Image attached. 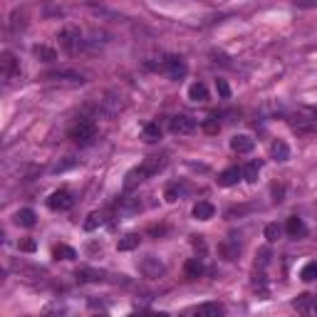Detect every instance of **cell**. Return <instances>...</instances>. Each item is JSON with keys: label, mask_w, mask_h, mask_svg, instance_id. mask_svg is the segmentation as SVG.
Instances as JSON below:
<instances>
[{"label": "cell", "mask_w": 317, "mask_h": 317, "mask_svg": "<svg viewBox=\"0 0 317 317\" xmlns=\"http://www.w3.org/2000/svg\"><path fill=\"white\" fill-rule=\"evenodd\" d=\"M310 315L317 317V295H312V310H310Z\"/></svg>", "instance_id": "obj_39"}, {"label": "cell", "mask_w": 317, "mask_h": 317, "mask_svg": "<svg viewBox=\"0 0 317 317\" xmlns=\"http://www.w3.org/2000/svg\"><path fill=\"white\" fill-rule=\"evenodd\" d=\"M99 226H102V213H89L84 221V231H95Z\"/></svg>", "instance_id": "obj_32"}, {"label": "cell", "mask_w": 317, "mask_h": 317, "mask_svg": "<svg viewBox=\"0 0 317 317\" xmlns=\"http://www.w3.org/2000/svg\"><path fill=\"white\" fill-rule=\"evenodd\" d=\"M273 193H275V203L283 201V198H280V196H283V189H280V186H273Z\"/></svg>", "instance_id": "obj_38"}, {"label": "cell", "mask_w": 317, "mask_h": 317, "mask_svg": "<svg viewBox=\"0 0 317 317\" xmlns=\"http://www.w3.org/2000/svg\"><path fill=\"white\" fill-rule=\"evenodd\" d=\"M32 52H35V57H38L40 62H55V60H57L55 50H52V47H45V45H35V47H32Z\"/></svg>", "instance_id": "obj_23"}, {"label": "cell", "mask_w": 317, "mask_h": 317, "mask_svg": "<svg viewBox=\"0 0 317 317\" xmlns=\"http://www.w3.org/2000/svg\"><path fill=\"white\" fill-rule=\"evenodd\" d=\"M139 273H141L144 277H161L166 273V268H164V263L159 260V258L146 255V258L139 260Z\"/></svg>", "instance_id": "obj_3"}, {"label": "cell", "mask_w": 317, "mask_h": 317, "mask_svg": "<svg viewBox=\"0 0 317 317\" xmlns=\"http://www.w3.org/2000/svg\"><path fill=\"white\" fill-rule=\"evenodd\" d=\"M141 139L149 141V144L159 141V139H161V126L156 124V122H149V124L144 126V132H141Z\"/></svg>", "instance_id": "obj_21"}, {"label": "cell", "mask_w": 317, "mask_h": 317, "mask_svg": "<svg viewBox=\"0 0 317 317\" xmlns=\"http://www.w3.org/2000/svg\"><path fill=\"white\" fill-rule=\"evenodd\" d=\"M213 213H216V208H213V203H208V201H198L193 206V218L196 221H208V218H213Z\"/></svg>", "instance_id": "obj_14"}, {"label": "cell", "mask_w": 317, "mask_h": 317, "mask_svg": "<svg viewBox=\"0 0 317 317\" xmlns=\"http://www.w3.org/2000/svg\"><path fill=\"white\" fill-rule=\"evenodd\" d=\"M183 273H186V277H191V280L203 275V263H201V258H189L186 265H183Z\"/></svg>", "instance_id": "obj_18"}, {"label": "cell", "mask_w": 317, "mask_h": 317, "mask_svg": "<svg viewBox=\"0 0 317 317\" xmlns=\"http://www.w3.org/2000/svg\"><path fill=\"white\" fill-rule=\"evenodd\" d=\"M268 263H270V248H260L258 250V255H255V265L265 268Z\"/></svg>", "instance_id": "obj_34"}, {"label": "cell", "mask_w": 317, "mask_h": 317, "mask_svg": "<svg viewBox=\"0 0 317 317\" xmlns=\"http://www.w3.org/2000/svg\"><path fill=\"white\" fill-rule=\"evenodd\" d=\"M253 146H255V141H253L248 134H235V137L231 139V149H233L235 154H248V152H253Z\"/></svg>", "instance_id": "obj_8"}, {"label": "cell", "mask_w": 317, "mask_h": 317, "mask_svg": "<svg viewBox=\"0 0 317 317\" xmlns=\"http://www.w3.org/2000/svg\"><path fill=\"white\" fill-rule=\"evenodd\" d=\"M300 280H305V283H312V280H317V263H307L303 270H300Z\"/></svg>", "instance_id": "obj_29"}, {"label": "cell", "mask_w": 317, "mask_h": 317, "mask_svg": "<svg viewBox=\"0 0 317 317\" xmlns=\"http://www.w3.org/2000/svg\"><path fill=\"white\" fill-rule=\"evenodd\" d=\"M52 255H55L57 260H74V258H77V253H74V248H69V246H65V243H60V246H55V250H52Z\"/></svg>", "instance_id": "obj_26"}, {"label": "cell", "mask_w": 317, "mask_h": 317, "mask_svg": "<svg viewBox=\"0 0 317 317\" xmlns=\"http://www.w3.org/2000/svg\"><path fill=\"white\" fill-rule=\"evenodd\" d=\"M92 317H109V315H107V312H95Z\"/></svg>", "instance_id": "obj_41"}, {"label": "cell", "mask_w": 317, "mask_h": 317, "mask_svg": "<svg viewBox=\"0 0 317 317\" xmlns=\"http://www.w3.org/2000/svg\"><path fill=\"white\" fill-rule=\"evenodd\" d=\"M139 240H141V238H139L137 233H126L124 238H119V243H117V250H119V253H129V250H134L139 246Z\"/></svg>", "instance_id": "obj_20"}, {"label": "cell", "mask_w": 317, "mask_h": 317, "mask_svg": "<svg viewBox=\"0 0 317 317\" xmlns=\"http://www.w3.org/2000/svg\"><path fill=\"white\" fill-rule=\"evenodd\" d=\"M238 253H240V246H238L235 240H231V238H226V240H221V243H218V255H221V258H226V260H235V258H238Z\"/></svg>", "instance_id": "obj_12"}, {"label": "cell", "mask_w": 317, "mask_h": 317, "mask_svg": "<svg viewBox=\"0 0 317 317\" xmlns=\"http://www.w3.org/2000/svg\"><path fill=\"white\" fill-rule=\"evenodd\" d=\"M280 233H283V228H280L277 223H268V226H265V238H268V243H275L277 238H280Z\"/></svg>", "instance_id": "obj_30"}, {"label": "cell", "mask_w": 317, "mask_h": 317, "mask_svg": "<svg viewBox=\"0 0 317 317\" xmlns=\"http://www.w3.org/2000/svg\"><path fill=\"white\" fill-rule=\"evenodd\" d=\"M15 72H17V60H15L13 52H3L0 55V74L5 77V80H10Z\"/></svg>", "instance_id": "obj_7"}, {"label": "cell", "mask_w": 317, "mask_h": 317, "mask_svg": "<svg viewBox=\"0 0 317 317\" xmlns=\"http://www.w3.org/2000/svg\"><path fill=\"white\" fill-rule=\"evenodd\" d=\"M95 139H97L95 122H87V119H82V122H77V124H74V129H72V141H74V144H80V146H89Z\"/></svg>", "instance_id": "obj_2"}, {"label": "cell", "mask_w": 317, "mask_h": 317, "mask_svg": "<svg viewBox=\"0 0 317 317\" xmlns=\"http://www.w3.org/2000/svg\"><path fill=\"white\" fill-rule=\"evenodd\" d=\"M216 89H218V95H221L223 99H228V97H231V87H228V82H226V80H216Z\"/></svg>", "instance_id": "obj_35"}, {"label": "cell", "mask_w": 317, "mask_h": 317, "mask_svg": "<svg viewBox=\"0 0 317 317\" xmlns=\"http://www.w3.org/2000/svg\"><path fill=\"white\" fill-rule=\"evenodd\" d=\"M290 124H292V129H295L297 134H312V132H317V119L295 117V119H290Z\"/></svg>", "instance_id": "obj_10"}, {"label": "cell", "mask_w": 317, "mask_h": 317, "mask_svg": "<svg viewBox=\"0 0 317 317\" xmlns=\"http://www.w3.org/2000/svg\"><path fill=\"white\" fill-rule=\"evenodd\" d=\"M285 231H288L290 238H305L307 235V226H305L303 218H297V216H292V218H288V226H285Z\"/></svg>", "instance_id": "obj_11"}, {"label": "cell", "mask_w": 317, "mask_h": 317, "mask_svg": "<svg viewBox=\"0 0 317 317\" xmlns=\"http://www.w3.org/2000/svg\"><path fill=\"white\" fill-rule=\"evenodd\" d=\"M144 317H169L166 312H144Z\"/></svg>", "instance_id": "obj_40"}, {"label": "cell", "mask_w": 317, "mask_h": 317, "mask_svg": "<svg viewBox=\"0 0 317 317\" xmlns=\"http://www.w3.org/2000/svg\"><path fill=\"white\" fill-rule=\"evenodd\" d=\"M176 198H179V189H176V186H169V189H166V201L174 203Z\"/></svg>", "instance_id": "obj_37"}, {"label": "cell", "mask_w": 317, "mask_h": 317, "mask_svg": "<svg viewBox=\"0 0 317 317\" xmlns=\"http://www.w3.org/2000/svg\"><path fill=\"white\" fill-rule=\"evenodd\" d=\"M166 166V159L164 156H149L144 164H141V171H144V176L149 179V176H156L161 169Z\"/></svg>", "instance_id": "obj_9"}, {"label": "cell", "mask_w": 317, "mask_h": 317, "mask_svg": "<svg viewBox=\"0 0 317 317\" xmlns=\"http://www.w3.org/2000/svg\"><path fill=\"white\" fill-rule=\"evenodd\" d=\"M238 179H243V171L231 166V169H226L223 174H218V186H233V183H238Z\"/></svg>", "instance_id": "obj_16"}, {"label": "cell", "mask_w": 317, "mask_h": 317, "mask_svg": "<svg viewBox=\"0 0 317 317\" xmlns=\"http://www.w3.org/2000/svg\"><path fill=\"white\" fill-rule=\"evenodd\" d=\"M295 310H300V312H307L310 315V310H312V295H307V292H303V295H297V300H295Z\"/></svg>", "instance_id": "obj_27"}, {"label": "cell", "mask_w": 317, "mask_h": 317, "mask_svg": "<svg viewBox=\"0 0 317 317\" xmlns=\"http://www.w3.org/2000/svg\"><path fill=\"white\" fill-rule=\"evenodd\" d=\"M47 206L52 208V211H69V208L74 206V198H72L69 191H55L47 198Z\"/></svg>", "instance_id": "obj_5"}, {"label": "cell", "mask_w": 317, "mask_h": 317, "mask_svg": "<svg viewBox=\"0 0 317 317\" xmlns=\"http://www.w3.org/2000/svg\"><path fill=\"white\" fill-rule=\"evenodd\" d=\"M77 280H82V283H99V280H104V273L92 270V268H80L77 270Z\"/></svg>", "instance_id": "obj_22"}, {"label": "cell", "mask_w": 317, "mask_h": 317, "mask_svg": "<svg viewBox=\"0 0 317 317\" xmlns=\"http://www.w3.org/2000/svg\"><path fill=\"white\" fill-rule=\"evenodd\" d=\"M57 40H60V45L67 52H74V50L82 47V30L77 28V25H67V28H62L57 32Z\"/></svg>", "instance_id": "obj_1"}, {"label": "cell", "mask_w": 317, "mask_h": 317, "mask_svg": "<svg viewBox=\"0 0 317 317\" xmlns=\"http://www.w3.org/2000/svg\"><path fill=\"white\" fill-rule=\"evenodd\" d=\"M189 99L191 102H208V89L203 82H193L189 87Z\"/></svg>", "instance_id": "obj_19"}, {"label": "cell", "mask_w": 317, "mask_h": 317, "mask_svg": "<svg viewBox=\"0 0 317 317\" xmlns=\"http://www.w3.org/2000/svg\"><path fill=\"white\" fill-rule=\"evenodd\" d=\"M35 248H38V243H35L32 238H25V240H20V250H23V253H32Z\"/></svg>", "instance_id": "obj_36"}, {"label": "cell", "mask_w": 317, "mask_h": 317, "mask_svg": "<svg viewBox=\"0 0 317 317\" xmlns=\"http://www.w3.org/2000/svg\"><path fill=\"white\" fill-rule=\"evenodd\" d=\"M159 69H161L164 74H169L171 80H181V77L186 74V62H183L181 57H166L164 62L159 65Z\"/></svg>", "instance_id": "obj_4"}, {"label": "cell", "mask_w": 317, "mask_h": 317, "mask_svg": "<svg viewBox=\"0 0 317 317\" xmlns=\"http://www.w3.org/2000/svg\"><path fill=\"white\" fill-rule=\"evenodd\" d=\"M45 80H69V82H84L82 74H77V72H67V69H62V72H50V74H45Z\"/></svg>", "instance_id": "obj_25"}, {"label": "cell", "mask_w": 317, "mask_h": 317, "mask_svg": "<svg viewBox=\"0 0 317 317\" xmlns=\"http://www.w3.org/2000/svg\"><path fill=\"white\" fill-rule=\"evenodd\" d=\"M171 132L174 134H193L196 132V119H191V117H183V114H179V117H174L171 119Z\"/></svg>", "instance_id": "obj_6"}, {"label": "cell", "mask_w": 317, "mask_h": 317, "mask_svg": "<svg viewBox=\"0 0 317 317\" xmlns=\"http://www.w3.org/2000/svg\"><path fill=\"white\" fill-rule=\"evenodd\" d=\"M15 223L23 226V228H32V226L38 223V216H35L32 208H20V211L15 213Z\"/></svg>", "instance_id": "obj_15"}, {"label": "cell", "mask_w": 317, "mask_h": 317, "mask_svg": "<svg viewBox=\"0 0 317 317\" xmlns=\"http://www.w3.org/2000/svg\"><path fill=\"white\" fill-rule=\"evenodd\" d=\"M203 129H206L208 134H218V129H221V122H218V117L213 114V117H208L206 122H203Z\"/></svg>", "instance_id": "obj_33"}, {"label": "cell", "mask_w": 317, "mask_h": 317, "mask_svg": "<svg viewBox=\"0 0 317 317\" xmlns=\"http://www.w3.org/2000/svg\"><path fill=\"white\" fill-rule=\"evenodd\" d=\"M223 315V307L218 303H203L196 307L193 317H221Z\"/></svg>", "instance_id": "obj_13"}, {"label": "cell", "mask_w": 317, "mask_h": 317, "mask_svg": "<svg viewBox=\"0 0 317 317\" xmlns=\"http://www.w3.org/2000/svg\"><path fill=\"white\" fill-rule=\"evenodd\" d=\"M260 161H250L248 166H246V169H243V179L246 181H250V183H253V181H258V174H260Z\"/></svg>", "instance_id": "obj_28"}, {"label": "cell", "mask_w": 317, "mask_h": 317, "mask_svg": "<svg viewBox=\"0 0 317 317\" xmlns=\"http://www.w3.org/2000/svg\"><path fill=\"white\" fill-rule=\"evenodd\" d=\"M270 156H273L275 161H288L290 159V146L283 141V139H277V141H273V146H270Z\"/></svg>", "instance_id": "obj_17"}, {"label": "cell", "mask_w": 317, "mask_h": 317, "mask_svg": "<svg viewBox=\"0 0 317 317\" xmlns=\"http://www.w3.org/2000/svg\"><path fill=\"white\" fill-rule=\"evenodd\" d=\"M144 179H146V176H144L141 166H137V169H132V171L126 174V179H124V189H126V191H132V189H134L137 183H141Z\"/></svg>", "instance_id": "obj_24"}, {"label": "cell", "mask_w": 317, "mask_h": 317, "mask_svg": "<svg viewBox=\"0 0 317 317\" xmlns=\"http://www.w3.org/2000/svg\"><path fill=\"white\" fill-rule=\"evenodd\" d=\"M117 99H122V97H107L104 99V109L109 111V114H117V111L124 107V102H117Z\"/></svg>", "instance_id": "obj_31"}]
</instances>
